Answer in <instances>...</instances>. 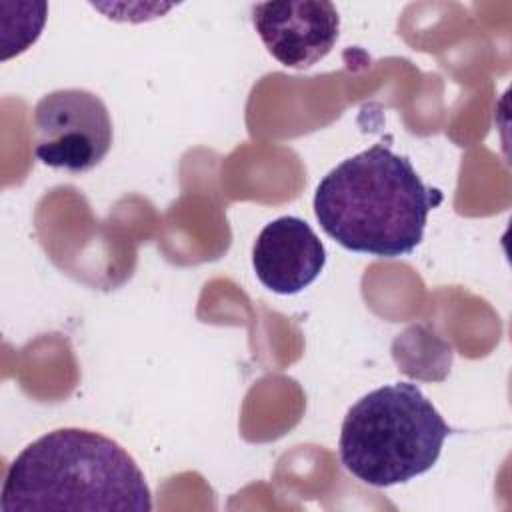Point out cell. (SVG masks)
Listing matches in <instances>:
<instances>
[{
  "label": "cell",
  "instance_id": "1",
  "mask_svg": "<svg viewBox=\"0 0 512 512\" xmlns=\"http://www.w3.org/2000/svg\"><path fill=\"white\" fill-rule=\"evenodd\" d=\"M440 202L442 192L426 186L406 156L374 144L320 180L314 214L346 250L398 258L422 242L428 214Z\"/></svg>",
  "mask_w": 512,
  "mask_h": 512
},
{
  "label": "cell",
  "instance_id": "2",
  "mask_svg": "<svg viewBox=\"0 0 512 512\" xmlns=\"http://www.w3.org/2000/svg\"><path fill=\"white\" fill-rule=\"evenodd\" d=\"M2 512H150L152 494L136 460L112 438L58 428L30 442L8 466Z\"/></svg>",
  "mask_w": 512,
  "mask_h": 512
},
{
  "label": "cell",
  "instance_id": "3",
  "mask_svg": "<svg viewBox=\"0 0 512 512\" xmlns=\"http://www.w3.org/2000/svg\"><path fill=\"white\" fill-rule=\"evenodd\" d=\"M450 426L412 382L380 386L342 420L338 454L360 482L386 488L428 472L440 458Z\"/></svg>",
  "mask_w": 512,
  "mask_h": 512
},
{
  "label": "cell",
  "instance_id": "4",
  "mask_svg": "<svg viewBox=\"0 0 512 512\" xmlns=\"http://www.w3.org/2000/svg\"><path fill=\"white\" fill-rule=\"evenodd\" d=\"M34 156L48 168L88 172L112 146V120L100 96L84 88L44 94L32 114Z\"/></svg>",
  "mask_w": 512,
  "mask_h": 512
},
{
  "label": "cell",
  "instance_id": "5",
  "mask_svg": "<svg viewBox=\"0 0 512 512\" xmlns=\"http://www.w3.org/2000/svg\"><path fill=\"white\" fill-rule=\"evenodd\" d=\"M252 24L266 50L296 70L326 58L340 32L338 10L326 0L260 2L252 6Z\"/></svg>",
  "mask_w": 512,
  "mask_h": 512
},
{
  "label": "cell",
  "instance_id": "6",
  "mask_svg": "<svg viewBox=\"0 0 512 512\" xmlns=\"http://www.w3.org/2000/svg\"><path fill=\"white\" fill-rule=\"evenodd\" d=\"M326 264L322 240L298 216L268 222L252 248V266L262 286L276 294H298L308 288Z\"/></svg>",
  "mask_w": 512,
  "mask_h": 512
}]
</instances>
